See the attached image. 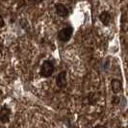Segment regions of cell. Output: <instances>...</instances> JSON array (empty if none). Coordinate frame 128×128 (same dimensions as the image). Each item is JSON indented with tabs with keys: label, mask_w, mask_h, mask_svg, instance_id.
Returning <instances> with one entry per match:
<instances>
[{
	"label": "cell",
	"mask_w": 128,
	"mask_h": 128,
	"mask_svg": "<svg viewBox=\"0 0 128 128\" xmlns=\"http://www.w3.org/2000/svg\"><path fill=\"white\" fill-rule=\"evenodd\" d=\"M54 71V64L51 61H45L40 66V75L42 77H49Z\"/></svg>",
	"instance_id": "1"
},
{
	"label": "cell",
	"mask_w": 128,
	"mask_h": 128,
	"mask_svg": "<svg viewBox=\"0 0 128 128\" xmlns=\"http://www.w3.org/2000/svg\"><path fill=\"white\" fill-rule=\"evenodd\" d=\"M72 33H73V29H72V27L70 26H66V27H64V29H62L59 34H58V38L61 40V42H68V40H70V38H71V36H72Z\"/></svg>",
	"instance_id": "2"
},
{
	"label": "cell",
	"mask_w": 128,
	"mask_h": 128,
	"mask_svg": "<svg viewBox=\"0 0 128 128\" xmlns=\"http://www.w3.org/2000/svg\"><path fill=\"white\" fill-rule=\"evenodd\" d=\"M56 84L60 89H63L66 86L68 80H66V71H62L58 74L57 78H56Z\"/></svg>",
	"instance_id": "3"
},
{
	"label": "cell",
	"mask_w": 128,
	"mask_h": 128,
	"mask_svg": "<svg viewBox=\"0 0 128 128\" xmlns=\"http://www.w3.org/2000/svg\"><path fill=\"white\" fill-rule=\"evenodd\" d=\"M10 116H11V110L7 107H3L0 109V122H7L10 120Z\"/></svg>",
	"instance_id": "4"
},
{
	"label": "cell",
	"mask_w": 128,
	"mask_h": 128,
	"mask_svg": "<svg viewBox=\"0 0 128 128\" xmlns=\"http://www.w3.org/2000/svg\"><path fill=\"white\" fill-rule=\"evenodd\" d=\"M55 9H56V12L59 16H66L68 14V8L63 5V4H57L56 7H55Z\"/></svg>",
	"instance_id": "5"
},
{
	"label": "cell",
	"mask_w": 128,
	"mask_h": 128,
	"mask_svg": "<svg viewBox=\"0 0 128 128\" xmlns=\"http://www.w3.org/2000/svg\"><path fill=\"white\" fill-rule=\"evenodd\" d=\"M111 88H112L113 92H116V94L120 92L122 89V82H120V80H118V79H114V80H112V82H111Z\"/></svg>",
	"instance_id": "6"
},
{
	"label": "cell",
	"mask_w": 128,
	"mask_h": 128,
	"mask_svg": "<svg viewBox=\"0 0 128 128\" xmlns=\"http://www.w3.org/2000/svg\"><path fill=\"white\" fill-rule=\"evenodd\" d=\"M99 19H100V21L102 22L103 24L108 25L110 23V20H111V14L108 12H103V13L100 14Z\"/></svg>",
	"instance_id": "7"
},
{
	"label": "cell",
	"mask_w": 128,
	"mask_h": 128,
	"mask_svg": "<svg viewBox=\"0 0 128 128\" xmlns=\"http://www.w3.org/2000/svg\"><path fill=\"white\" fill-rule=\"evenodd\" d=\"M3 26H4V19L2 18V16L0 14V28L3 27Z\"/></svg>",
	"instance_id": "8"
},
{
	"label": "cell",
	"mask_w": 128,
	"mask_h": 128,
	"mask_svg": "<svg viewBox=\"0 0 128 128\" xmlns=\"http://www.w3.org/2000/svg\"><path fill=\"white\" fill-rule=\"evenodd\" d=\"M113 102L115 103V104H118L120 103V98L118 97H115L114 100H113Z\"/></svg>",
	"instance_id": "9"
},
{
	"label": "cell",
	"mask_w": 128,
	"mask_h": 128,
	"mask_svg": "<svg viewBox=\"0 0 128 128\" xmlns=\"http://www.w3.org/2000/svg\"><path fill=\"white\" fill-rule=\"evenodd\" d=\"M2 49H3V44H0V52L2 51Z\"/></svg>",
	"instance_id": "10"
},
{
	"label": "cell",
	"mask_w": 128,
	"mask_h": 128,
	"mask_svg": "<svg viewBox=\"0 0 128 128\" xmlns=\"http://www.w3.org/2000/svg\"><path fill=\"white\" fill-rule=\"evenodd\" d=\"M34 1H35V2H37V3H40V2H42V0H34Z\"/></svg>",
	"instance_id": "11"
}]
</instances>
